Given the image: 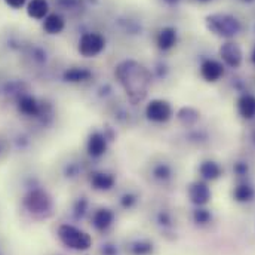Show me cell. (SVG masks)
<instances>
[{"mask_svg": "<svg viewBox=\"0 0 255 255\" xmlns=\"http://www.w3.org/2000/svg\"><path fill=\"white\" fill-rule=\"evenodd\" d=\"M116 76L132 101L141 100L147 95L150 73L144 65L135 61H124L118 65Z\"/></svg>", "mask_w": 255, "mask_h": 255, "instance_id": "obj_1", "label": "cell"}, {"mask_svg": "<svg viewBox=\"0 0 255 255\" xmlns=\"http://www.w3.org/2000/svg\"><path fill=\"white\" fill-rule=\"evenodd\" d=\"M200 174L206 178V180H215L220 175V166L214 162H205L200 166Z\"/></svg>", "mask_w": 255, "mask_h": 255, "instance_id": "obj_19", "label": "cell"}, {"mask_svg": "<svg viewBox=\"0 0 255 255\" xmlns=\"http://www.w3.org/2000/svg\"><path fill=\"white\" fill-rule=\"evenodd\" d=\"M220 55L224 60V63L230 67H239L242 63V51L241 48L233 43V42H227L220 48Z\"/></svg>", "mask_w": 255, "mask_h": 255, "instance_id": "obj_7", "label": "cell"}, {"mask_svg": "<svg viewBox=\"0 0 255 255\" xmlns=\"http://www.w3.org/2000/svg\"><path fill=\"white\" fill-rule=\"evenodd\" d=\"M88 153L92 156V157H100L106 153V148H107V142H106V138L100 133V132H94L89 139H88Z\"/></svg>", "mask_w": 255, "mask_h": 255, "instance_id": "obj_10", "label": "cell"}, {"mask_svg": "<svg viewBox=\"0 0 255 255\" xmlns=\"http://www.w3.org/2000/svg\"><path fill=\"white\" fill-rule=\"evenodd\" d=\"M166 1H169V3H174V1H177V0H166Z\"/></svg>", "mask_w": 255, "mask_h": 255, "instance_id": "obj_24", "label": "cell"}, {"mask_svg": "<svg viewBox=\"0 0 255 255\" xmlns=\"http://www.w3.org/2000/svg\"><path fill=\"white\" fill-rule=\"evenodd\" d=\"M156 177H159V178H168V177H169V169L165 168V166H160V168L156 171Z\"/></svg>", "mask_w": 255, "mask_h": 255, "instance_id": "obj_22", "label": "cell"}, {"mask_svg": "<svg viewBox=\"0 0 255 255\" xmlns=\"http://www.w3.org/2000/svg\"><path fill=\"white\" fill-rule=\"evenodd\" d=\"M190 197L191 202H194V203H199V205L206 203L209 199V189L205 184L196 183L194 186H191Z\"/></svg>", "mask_w": 255, "mask_h": 255, "instance_id": "obj_17", "label": "cell"}, {"mask_svg": "<svg viewBox=\"0 0 255 255\" xmlns=\"http://www.w3.org/2000/svg\"><path fill=\"white\" fill-rule=\"evenodd\" d=\"M251 60H253V63L255 64V48H254V51H253V55H251Z\"/></svg>", "mask_w": 255, "mask_h": 255, "instance_id": "obj_23", "label": "cell"}, {"mask_svg": "<svg viewBox=\"0 0 255 255\" xmlns=\"http://www.w3.org/2000/svg\"><path fill=\"white\" fill-rule=\"evenodd\" d=\"M64 22L63 16L57 15V13H51L45 18V22H43V30L49 34H58L64 30Z\"/></svg>", "mask_w": 255, "mask_h": 255, "instance_id": "obj_13", "label": "cell"}, {"mask_svg": "<svg viewBox=\"0 0 255 255\" xmlns=\"http://www.w3.org/2000/svg\"><path fill=\"white\" fill-rule=\"evenodd\" d=\"M92 223H94L97 230H106L113 223V212L110 209H106V208L98 209L92 217Z\"/></svg>", "mask_w": 255, "mask_h": 255, "instance_id": "obj_12", "label": "cell"}, {"mask_svg": "<svg viewBox=\"0 0 255 255\" xmlns=\"http://www.w3.org/2000/svg\"><path fill=\"white\" fill-rule=\"evenodd\" d=\"M235 196L238 197V200H248L253 196V191L248 186H241L235 191Z\"/></svg>", "mask_w": 255, "mask_h": 255, "instance_id": "obj_20", "label": "cell"}, {"mask_svg": "<svg viewBox=\"0 0 255 255\" xmlns=\"http://www.w3.org/2000/svg\"><path fill=\"white\" fill-rule=\"evenodd\" d=\"M49 12V4L46 0H31L27 6V13L34 19H45Z\"/></svg>", "mask_w": 255, "mask_h": 255, "instance_id": "obj_11", "label": "cell"}, {"mask_svg": "<svg viewBox=\"0 0 255 255\" xmlns=\"http://www.w3.org/2000/svg\"><path fill=\"white\" fill-rule=\"evenodd\" d=\"M199 1H208V0H199Z\"/></svg>", "mask_w": 255, "mask_h": 255, "instance_id": "obj_25", "label": "cell"}, {"mask_svg": "<svg viewBox=\"0 0 255 255\" xmlns=\"http://www.w3.org/2000/svg\"><path fill=\"white\" fill-rule=\"evenodd\" d=\"M200 73H202V77L208 82H217L223 73H224V68L223 65L215 61V60H206L203 61L202 67H200Z\"/></svg>", "mask_w": 255, "mask_h": 255, "instance_id": "obj_8", "label": "cell"}, {"mask_svg": "<svg viewBox=\"0 0 255 255\" xmlns=\"http://www.w3.org/2000/svg\"><path fill=\"white\" fill-rule=\"evenodd\" d=\"M145 115L153 122H157V124L166 122L172 116V107H171V104L168 101L153 100V101L148 103V106L145 109Z\"/></svg>", "mask_w": 255, "mask_h": 255, "instance_id": "obj_5", "label": "cell"}, {"mask_svg": "<svg viewBox=\"0 0 255 255\" xmlns=\"http://www.w3.org/2000/svg\"><path fill=\"white\" fill-rule=\"evenodd\" d=\"M91 77V71L86 70V68H70L64 73V79L67 82H73V83H77V82H85Z\"/></svg>", "mask_w": 255, "mask_h": 255, "instance_id": "obj_18", "label": "cell"}, {"mask_svg": "<svg viewBox=\"0 0 255 255\" xmlns=\"http://www.w3.org/2000/svg\"><path fill=\"white\" fill-rule=\"evenodd\" d=\"M19 112L27 115V116H36L39 113V104L36 101V98L25 95L19 100Z\"/></svg>", "mask_w": 255, "mask_h": 255, "instance_id": "obj_16", "label": "cell"}, {"mask_svg": "<svg viewBox=\"0 0 255 255\" xmlns=\"http://www.w3.org/2000/svg\"><path fill=\"white\" fill-rule=\"evenodd\" d=\"M58 238L67 248H71V250H76V251L88 250L92 245V239L86 232H83V230H80V229H77L74 226H70V224L60 226Z\"/></svg>", "mask_w": 255, "mask_h": 255, "instance_id": "obj_2", "label": "cell"}, {"mask_svg": "<svg viewBox=\"0 0 255 255\" xmlns=\"http://www.w3.org/2000/svg\"><path fill=\"white\" fill-rule=\"evenodd\" d=\"M208 22V28L221 37H233L239 33L241 30V24L239 21L232 16V15H226V13H215L206 18Z\"/></svg>", "mask_w": 255, "mask_h": 255, "instance_id": "obj_3", "label": "cell"}, {"mask_svg": "<svg viewBox=\"0 0 255 255\" xmlns=\"http://www.w3.org/2000/svg\"><path fill=\"white\" fill-rule=\"evenodd\" d=\"M91 183L92 186L97 189V190H109L113 187L115 184V178L110 175V174H106V172H97L92 175L91 178Z\"/></svg>", "mask_w": 255, "mask_h": 255, "instance_id": "obj_15", "label": "cell"}, {"mask_svg": "<svg viewBox=\"0 0 255 255\" xmlns=\"http://www.w3.org/2000/svg\"><path fill=\"white\" fill-rule=\"evenodd\" d=\"M238 109L239 113L245 118V119H251L255 116V97L254 95H244L241 97L239 103H238Z\"/></svg>", "mask_w": 255, "mask_h": 255, "instance_id": "obj_14", "label": "cell"}, {"mask_svg": "<svg viewBox=\"0 0 255 255\" xmlns=\"http://www.w3.org/2000/svg\"><path fill=\"white\" fill-rule=\"evenodd\" d=\"M10 7H13V9H19V7H22L24 4H25V1L27 0H4Z\"/></svg>", "mask_w": 255, "mask_h": 255, "instance_id": "obj_21", "label": "cell"}, {"mask_svg": "<svg viewBox=\"0 0 255 255\" xmlns=\"http://www.w3.org/2000/svg\"><path fill=\"white\" fill-rule=\"evenodd\" d=\"M25 206L28 208V211L37 214V212H46L51 208V199L49 196L42 190L31 191L25 200H24Z\"/></svg>", "mask_w": 255, "mask_h": 255, "instance_id": "obj_6", "label": "cell"}, {"mask_svg": "<svg viewBox=\"0 0 255 255\" xmlns=\"http://www.w3.org/2000/svg\"><path fill=\"white\" fill-rule=\"evenodd\" d=\"M156 43L157 48L162 51H168L171 49L175 43H177V31L172 27H165L159 31L157 37H156Z\"/></svg>", "mask_w": 255, "mask_h": 255, "instance_id": "obj_9", "label": "cell"}, {"mask_svg": "<svg viewBox=\"0 0 255 255\" xmlns=\"http://www.w3.org/2000/svg\"><path fill=\"white\" fill-rule=\"evenodd\" d=\"M104 46H106V40L100 33H86L80 37L77 51L82 57L92 58L101 54Z\"/></svg>", "mask_w": 255, "mask_h": 255, "instance_id": "obj_4", "label": "cell"}]
</instances>
